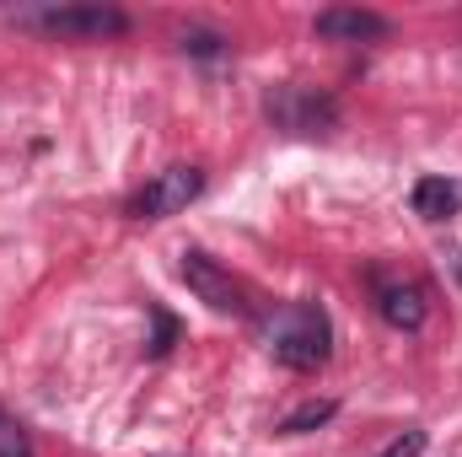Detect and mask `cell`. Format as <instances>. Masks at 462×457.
Instances as JSON below:
<instances>
[{"mask_svg":"<svg viewBox=\"0 0 462 457\" xmlns=\"http://www.w3.org/2000/svg\"><path fill=\"white\" fill-rule=\"evenodd\" d=\"M425 442H430V436H425L420 425H409L403 436H393V442H387V452H376V457H420V452H425Z\"/></svg>","mask_w":462,"mask_h":457,"instance_id":"4fadbf2b","label":"cell"},{"mask_svg":"<svg viewBox=\"0 0 462 457\" xmlns=\"http://www.w3.org/2000/svg\"><path fill=\"white\" fill-rule=\"evenodd\" d=\"M312 33L334 38V43H376V38L393 33V22L382 11H365V5H328V11H318Z\"/></svg>","mask_w":462,"mask_h":457,"instance_id":"8992f818","label":"cell"},{"mask_svg":"<svg viewBox=\"0 0 462 457\" xmlns=\"http://www.w3.org/2000/svg\"><path fill=\"white\" fill-rule=\"evenodd\" d=\"M199 189H205V173H199V167H167V173H156V178L129 200V216H134V221H167V216L189 210V205L199 200Z\"/></svg>","mask_w":462,"mask_h":457,"instance_id":"277c9868","label":"cell"},{"mask_svg":"<svg viewBox=\"0 0 462 457\" xmlns=\"http://www.w3.org/2000/svg\"><path fill=\"white\" fill-rule=\"evenodd\" d=\"M178 269H183V285H189V291H194L210 312H231V318H242V312H247V291L231 280V275L216 264V258H210V253L189 247Z\"/></svg>","mask_w":462,"mask_h":457,"instance_id":"5b68a950","label":"cell"},{"mask_svg":"<svg viewBox=\"0 0 462 457\" xmlns=\"http://www.w3.org/2000/svg\"><path fill=\"white\" fill-rule=\"evenodd\" d=\"M457 210H462V183H452V178H420L414 183V216L452 221Z\"/></svg>","mask_w":462,"mask_h":457,"instance_id":"ba28073f","label":"cell"},{"mask_svg":"<svg viewBox=\"0 0 462 457\" xmlns=\"http://www.w3.org/2000/svg\"><path fill=\"white\" fill-rule=\"evenodd\" d=\"M178 49H183V54H194V60H216V54H226V38H221V33L194 27V33H183V38H178Z\"/></svg>","mask_w":462,"mask_h":457,"instance_id":"8fae6325","label":"cell"},{"mask_svg":"<svg viewBox=\"0 0 462 457\" xmlns=\"http://www.w3.org/2000/svg\"><path fill=\"white\" fill-rule=\"evenodd\" d=\"M334 415H339V404H334V398H312V404H301V409H291V415L280 420V436H307V431L328 425Z\"/></svg>","mask_w":462,"mask_h":457,"instance_id":"9c48e42d","label":"cell"},{"mask_svg":"<svg viewBox=\"0 0 462 457\" xmlns=\"http://www.w3.org/2000/svg\"><path fill=\"white\" fill-rule=\"evenodd\" d=\"M376 312H382L393 329L414 334V329L425 323V291H420L414 280H376Z\"/></svg>","mask_w":462,"mask_h":457,"instance_id":"52a82bcc","label":"cell"},{"mask_svg":"<svg viewBox=\"0 0 462 457\" xmlns=\"http://www.w3.org/2000/svg\"><path fill=\"white\" fill-rule=\"evenodd\" d=\"M263 340H269V355L291 371H318L328 366L334 355V323L318 302H285L269 323H263Z\"/></svg>","mask_w":462,"mask_h":457,"instance_id":"6da1fadb","label":"cell"},{"mask_svg":"<svg viewBox=\"0 0 462 457\" xmlns=\"http://www.w3.org/2000/svg\"><path fill=\"white\" fill-rule=\"evenodd\" d=\"M263 114L274 118V129H285V135H328L339 124V108H334L328 92H312V87H296V81L274 87L263 98Z\"/></svg>","mask_w":462,"mask_h":457,"instance_id":"3957f363","label":"cell"},{"mask_svg":"<svg viewBox=\"0 0 462 457\" xmlns=\"http://www.w3.org/2000/svg\"><path fill=\"white\" fill-rule=\"evenodd\" d=\"M145 312H151V323H156V334L145 340V355H151V360H162V355H167V350L178 344V318H172V312H167L162 302H151Z\"/></svg>","mask_w":462,"mask_h":457,"instance_id":"30bf717a","label":"cell"},{"mask_svg":"<svg viewBox=\"0 0 462 457\" xmlns=\"http://www.w3.org/2000/svg\"><path fill=\"white\" fill-rule=\"evenodd\" d=\"M0 457H32V442H27V431H22L11 415H0Z\"/></svg>","mask_w":462,"mask_h":457,"instance_id":"7c38bea8","label":"cell"},{"mask_svg":"<svg viewBox=\"0 0 462 457\" xmlns=\"http://www.w3.org/2000/svg\"><path fill=\"white\" fill-rule=\"evenodd\" d=\"M11 16L38 27V33H54V38H114V33H129V16L114 11V5H16Z\"/></svg>","mask_w":462,"mask_h":457,"instance_id":"7a4b0ae2","label":"cell"}]
</instances>
